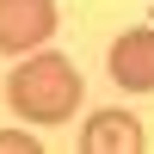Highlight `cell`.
<instances>
[{
	"label": "cell",
	"mask_w": 154,
	"mask_h": 154,
	"mask_svg": "<svg viewBox=\"0 0 154 154\" xmlns=\"http://www.w3.org/2000/svg\"><path fill=\"white\" fill-rule=\"evenodd\" d=\"M56 31V0H0V49H37Z\"/></svg>",
	"instance_id": "7a4b0ae2"
},
{
	"label": "cell",
	"mask_w": 154,
	"mask_h": 154,
	"mask_svg": "<svg viewBox=\"0 0 154 154\" xmlns=\"http://www.w3.org/2000/svg\"><path fill=\"white\" fill-rule=\"evenodd\" d=\"M111 80L123 93H154V31H123L111 43Z\"/></svg>",
	"instance_id": "3957f363"
},
{
	"label": "cell",
	"mask_w": 154,
	"mask_h": 154,
	"mask_svg": "<svg viewBox=\"0 0 154 154\" xmlns=\"http://www.w3.org/2000/svg\"><path fill=\"white\" fill-rule=\"evenodd\" d=\"M80 148L86 154H142V123L130 111H99L80 130Z\"/></svg>",
	"instance_id": "277c9868"
},
{
	"label": "cell",
	"mask_w": 154,
	"mask_h": 154,
	"mask_svg": "<svg viewBox=\"0 0 154 154\" xmlns=\"http://www.w3.org/2000/svg\"><path fill=\"white\" fill-rule=\"evenodd\" d=\"M6 105L31 123H62L80 105V74L68 56H31L25 68L6 74Z\"/></svg>",
	"instance_id": "6da1fadb"
},
{
	"label": "cell",
	"mask_w": 154,
	"mask_h": 154,
	"mask_svg": "<svg viewBox=\"0 0 154 154\" xmlns=\"http://www.w3.org/2000/svg\"><path fill=\"white\" fill-rule=\"evenodd\" d=\"M0 154H37V142L25 130H0Z\"/></svg>",
	"instance_id": "5b68a950"
}]
</instances>
